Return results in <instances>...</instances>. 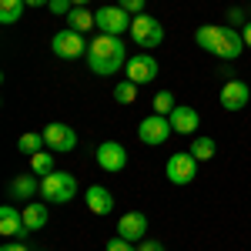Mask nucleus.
Wrapping results in <instances>:
<instances>
[{"instance_id": "obj_34", "label": "nucleus", "mask_w": 251, "mask_h": 251, "mask_svg": "<svg viewBox=\"0 0 251 251\" xmlns=\"http://www.w3.org/2000/svg\"><path fill=\"white\" fill-rule=\"evenodd\" d=\"M71 3H74V7H84V3H87V0H71Z\"/></svg>"}, {"instance_id": "obj_24", "label": "nucleus", "mask_w": 251, "mask_h": 251, "mask_svg": "<svg viewBox=\"0 0 251 251\" xmlns=\"http://www.w3.org/2000/svg\"><path fill=\"white\" fill-rule=\"evenodd\" d=\"M17 148L24 151V154H37V151H44L47 144H44V134H20Z\"/></svg>"}, {"instance_id": "obj_25", "label": "nucleus", "mask_w": 251, "mask_h": 251, "mask_svg": "<svg viewBox=\"0 0 251 251\" xmlns=\"http://www.w3.org/2000/svg\"><path fill=\"white\" fill-rule=\"evenodd\" d=\"M174 107H177V100H174L171 91H157V94H154V114H164V117H168Z\"/></svg>"}, {"instance_id": "obj_18", "label": "nucleus", "mask_w": 251, "mask_h": 251, "mask_svg": "<svg viewBox=\"0 0 251 251\" xmlns=\"http://www.w3.org/2000/svg\"><path fill=\"white\" fill-rule=\"evenodd\" d=\"M24 211V225L30 228V231H44L47 228V201L37 204V201H30L27 208H20Z\"/></svg>"}, {"instance_id": "obj_7", "label": "nucleus", "mask_w": 251, "mask_h": 251, "mask_svg": "<svg viewBox=\"0 0 251 251\" xmlns=\"http://www.w3.org/2000/svg\"><path fill=\"white\" fill-rule=\"evenodd\" d=\"M171 134H174L171 117H164V114H151V117H144V121L137 124V137H141V144H148V148L164 144Z\"/></svg>"}, {"instance_id": "obj_32", "label": "nucleus", "mask_w": 251, "mask_h": 251, "mask_svg": "<svg viewBox=\"0 0 251 251\" xmlns=\"http://www.w3.org/2000/svg\"><path fill=\"white\" fill-rule=\"evenodd\" d=\"M228 20H234V24H241V20H245V14H241V10H238V7H234L231 14H228Z\"/></svg>"}, {"instance_id": "obj_30", "label": "nucleus", "mask_w": 251, "mask_h": 251, "mask_svg": "<svg viewBox=\"0 0 251 251\" xmlns=\"http://www.w3.org/2000/svg\"><path fill=\"white\" fill-rule=\"evenodd\" d=\"M0 251H30V248H27L24 241H7V245H3Z\"/></svg>"}, {"instance_id": "obj_5", "label": "nucleus", "mask_w": 251, "mask_h": 251, "mask_svg": "<svg viewBox=\"0 0 251 251\" xmlns=\"http://www.w3.org/2000/svg\"><path fill=\"white\" fill-rule=\"evenodd\" d=\"M131 40H134L137 47H144V50L161 47V40H164V27H161V20H154L151 14H137V17L131 20Z\"/></svg>"}, {"instance_id": "obj_33", "label": "nucleus", "mask_w": 251, "mask_h": 251, "mask_svg": "<svg viewBox=\"0 0 251 251\" xmlns=\"http://www.w3.org/2000/svg\"><path fill=\"white\" fill-rule=\"evenodd\" d=\"M50 0H27V7H47Z\"/></svg>"}, {"instance_id": "obj_2", "label": "nucleus", "mask_w": 251, "mask_h": 251, "mask_svg": "<svg viewBox=\"0 0 251 251\" xmlns=\"http://www.w3.org/2000/svg\"><path fill=\"white\" fill-rule=\"evenodd\" d=\"M194 40H198V47L201 50H208L214 54L218 60H238L241 57V50H245V37L234 30V27H198L194 30Z\"/></svg>"}, {"instance_id": "obj_14", "label": "nucleus", "mask_w": 251, "mask_h": 251, "mask_svg": "<svg viewBox=\"0 0 251 251\" xmlns=\"http://www.w3.org/2000/svg\"><path fill=\"white\" fill-rule=\"evenodd\" d=\"M117 234L127 238V241H144V234H148V214H144V211L121 214V221H117Z\"/></svg>"}, {"instance_id": "obj_3", "label": "nucleus", "mask_w": 251, "mask_h": 251, "mask_svg": "<svg viewBox=\"0 0 251 251\" xmlns=\"http://www.w3.org/2000/svg\"><path fill=\"white\" fill-rule=\"evenodd\" d=\"M77 177L71 171H50L47 177H40V198L47 204H67L77 198Z\"/></svg>"}, {"instance_id": "obj_21", "label": "nucleus", "mask_w": 251, "mask_h": 251, "mask_svg": "<svg viewBox=\"0 0 251 251\" xmlns=\"http://www.w3.org/2000/svg\"><path fill=\"white\" fill-rule=\"evenodd\" d=\"M188 151H191L198 161H211L214 151H218V144H214V137H198V134H194V141H191Z\"/></svg>"}, {"instance_id": "obj_35", "label": "nucleus", "mask_w": 251, "mask_h": 251, "mask_svg": "<svg viewBox=\"0 0 251 251\" xmlns=\"http://www.w3.org/2000/svg\"><path fill=\"white\" fill-rule=\"evenodd\" d=\"M248 84H251V80H248Z\"/></svg>"}, {"instance_id": "obj_15", "label": "nucleus", "mask_w": 251, "mask_h": 251, "mask_svg": "<svg viewBox=\"0 0 251 251\" xmlns=\"http://www.w3.org/2000/svg\"><path fill=\"white\" fill-rule=\"evenodd\" d=\"M168 117H171L174 134H194V131L201 127V114H198L194 107H188V104H177Z\"/></svg>"}, {"instance_id": "obj_1", "label": "nucleus", "mask_w": 251, "mask_h": 251, "mask_svg": "<svg viewBox=\"0 0 251 251\" xmlns=\"http://www.w3.org/2000/svg\"><path fill=\"white\" fill-rule=\"evenodd\" d=\"M124 60H127V47H124L121 37L97 34V37L91 40V47H87V67H91V74H97V77L117 74V71L124 67Z\"/></svg>"}, {"instance_id": "obj_22", "label": "nucleus", "mask_w": 251, "mask_h": 251, "mask_svg": "<svg viewBox=\"0 0 251 251\" xmlns=\"http://www.w3.org/2000/svg\"><path fill=\"white\" fill-rule=\"evenodd\" d=\"M30 171L37 174V177H47L50 171H57V168H54V154H47V151L30 154Z\"/></svg>"}, {"instance_id": "obj_6", "label": "nucleus", "mask_w": 251, "mask_h": 251, "mask_svg": "<svg viewBox=\"0 0 251 251\" xmlns=\"http://www.w3.org/2000/svg\"><path fill=\"white\" fill-rule=\"evenodd\" d=\"M87 40H84V34H77V30H60V34H54V40H50V50L57 54L60 60H80L87 57Z\"/></svg>"}, {"instance_id": "obj_10", "label": "nucleus", "mask_w": 251, "mask_h": 251, "mask_svg": "<svg viewBox=\"0 0 251 251\" xmlns=\"http://www.w3.org/2000/svg\"><path fill=\"white\" fill-rule=\"evenodd\" d=\"M97 154V164H100V171H124L127 168V148L124 144H117V141H100V148L94 151Z\"/></svg>"}, {"instance_id": "obj_26", "label": "nucleus", "mask_w": 251, "mask_h": 251, "mask_svg": "<svg viewBox=\"0 0 251 251\" xmlns=\"http://www.w3.org/2000/svg\"><path fill=\"white\" fill-rule=\"evenodd\" d=\"M107 251H137L134 248V241H127V238H107Z\"/></svg>"}, {"instance_id": "obj_29", "label": "nucleus", "mask_w": 251, "mask_h": 251, "mask_svg": "<svg viewBox=\"0 0 251 251\" xmlns=\"http://www.w3.org/2000/svg\"><path fill=\"white\" fill-rule=\"evenodd\" d=\"M137 251H164V245H161V241H148V238H144V241H137Z\"/></svg>"}, {"instance_id": "obj_28", "label": "nucleus", "mask_w": 251, "mask_h": 251, "mask_svg": "<svg viewBox=\"0 0 251 251\" xmlns=\"http://www.w3.org/2000/svg\"><path fill=\"white\" fill-rule=\"evenodd\" d=\"M117 3H121L131 17H137V14H144V3H148V0H117Z\"/></svg>"}, {"instance_id": "obj_19", "label": "nucleus", "mask_w": 251, "mask_h": 251, "mask_svg": "<svg viewBox=\"0 0 251 251\" xmlns=\"http://www.w3.org/2000/svg\"><path fill=\"white\" fill-rule=\"evenodd\" d=\"M27 10V0H0V24H17Z\"/></svg>"}, {"instance_id": "obj_17", "label": "nucleus", "mask_w": 251, "mask_h": 251, "mask_svg": "<svg viewBox=\"0 0 251 251\" xmlns=\"http://www.w3.org/2000/svg\"><path fill=\"white\" fill-rule=\"evenodd\" d=\"M34 194H40V181L30 177V174H20L10 181V198H20V201H30Z\"/></svg>"}, {"instance_id": "obj_31", "label": "nucleus", "mask_w": 251, "mask_h": 251, "mask_svg": "<svg viewBox=\"0 0 251 251\" xmlns=\"http://www.w3.org/2000/svg\"><path fill=\"white\" fill-rule=\"evenodd\" d=\"M241 37H245V47L251 50V20H245V27H241Z\"/></svg>"}, {"instance_id": "obj_12", "label": "nucleus", "mask_w": 251, "mask_h": 251, "mask_svg": "<svg viewBox=\"0 0 251 251\" xmlns=\"http://www.w3.org/2000/svg\"><path fill=\"white\" fill-rule=\"evenodd\" d=\"M0 234H3L7 241H24V238L30 234V228L24 225V211L3 204V208H0Z\"/></svg>"}, {"instance_id": "obj_13", "label": "nucleus", "mask_w": 251, "mask_h": 251, "mask_svg": "<svg viewBox=\"0 0 251 251\" xmlns=\"http://www.w3.org/2000/svg\"><path fill=\"white\" fill-rule=\"evenodd\" d=\"M251 100V84H245V80H228L225 87H221V107L225 111H245Z\"/></svg>"}, {"instance_id": "obj_27", "label": "nucleus", "mask_w": 251, "mask_h": 251, "mask_svg": "<svg viewBox=\"0 0 251 251\" xmlns=\"http://www.w3.org/2000/svg\"><path fill=\"white\" fill-rule=\"evenodd\" d=\"M47 7H50V14H57V17H67V14L74 10V3H71V0H50Z\"/></svg>"}, {"instance_id": "obj_8", "label": "nucleus", "mask_w": 251, "mask_h": 251, "mask_svg": "<svg viewBox=\"0 0 251 251\" xmlns=\"http://www.w3.org/2000/svg\"><path fill=\"white\" fill-rule=\"evenodd\" d=\"M164 174H168L171 184H191L194 177H198V157H194L191 151H177V154L168 157Z\"/></svg>"}, {"instance_id": "obj_9", "label": "nucleus", "mask_w": 251, "mask_h": 251, "mask_svg": "<svg viewBox=\"0 0 251 251\" xmlns=\"http://www.w3.org/2000/svg\"><path fill=\"white\" fill-rule=\"evenodd\" d=\"M44 144H47V151H54V154H67V151H74L77 148V134H74V127H67V124H47L44 131Z\"/></svg>"}, {"instance_id": "obj_23", "label": "nucleus", "mask_w": 251, "mask_h": 251, "mask_svg": "<svg viewBox=\"0 0 251 251\" xmlns=\"http://www.w3.org/2000/svg\"><path fill=\"white\" fill-rule=\"evenodd\" d=\"M114 100L117 104H134L137 100V84L134 80H121L114 87Z\"/></svg>"}, {"instance_id": "obj_20", "label": "nucleus", "mask_w": 251, "mask_h": 251, "mask_svg": "<svg viewBox=\"0 0 251 251\" xmlns=\"http://www.w3.org/2000/svg\"><path fill=\"white\" fill-rule=\"evenodd\" d=\"M67 27H71V30H77V34H84V30H91V27H94V14H91L87 7H74V10L67 14Z\"/></svg>"}, {"instance_id": "obj_16", "label": "nucleus", "mask_w": 251, "mask_h": 251, "mask_svg": "<svg viewBox=\"0 0 251 251\" xmlns=\"http://www.w3.org/2000/svg\"><path fill=\"white\" fill-rule=\"evenodd\" d=\"M84 201H87V211L100 214V218L114 211V194L107 191V188H100V184H91V188L84 191Z\"/></svg>"}, {"instance_id": "obj_11", "label": "nucleus", "mask_w": 251, "mask_h": 251, "mask_svg": "<svg viewBox=\"0 0 251 251\" xmlns=\"http://www.w3.org/2000/svg\"><path fill=\"white\" fill-rule=\"evenodd\" d=\"M154 77H157V60L151 57L148 50L127 57V80H134L137 87H141V84H151Z\"/></svg>"}, {"instance_id": "obj_4", "label": "nucleus", "mask_w": 251, "mask_h": 251, "mask_svg": "<svg viewBox=\"0 0 251 251\" xmlns=\"http://www.w3.org/2000/svg\"><path fill=\"white\" fill-rule=\"evenodd\" d=\"M131 14L121 7V3H107V7H100L94 10V27L100 34H111V37H121L124 30H131Z\"/></svg>"}]
</instances>
